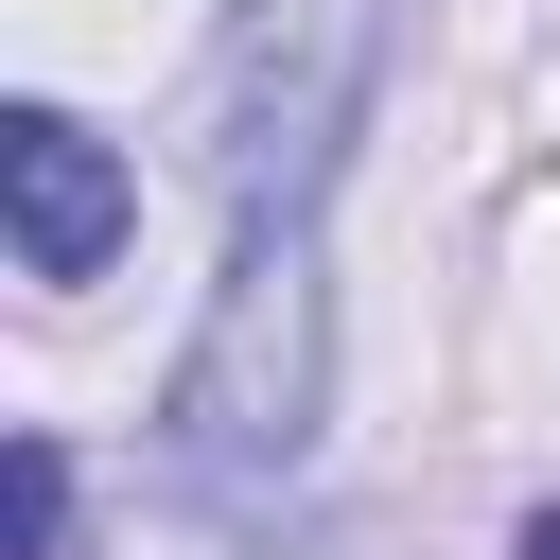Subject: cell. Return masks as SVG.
<instances>
[{"label": "cell", "mask_w": 560, "mask_h": 560, "mask_svg": "<svg viewBox=\"0 0 560 560\" xmlns=\"http://www.w3.org/2000/svg\"><path fill=\"white\" fill-rule=\"evenodd\" d=\"M315 420H332V245H315V210H262V228H228V280L175 350L158 455H175V490L262 508L315 455Z\"/></svg>", "instance_id": "obj_1"}, {"label": "cell", "mask_w": 560, "mask_h": 560, "mask_svg": "<svg viewBox=\"0 0 560 560\" xmlns=\"http://www.w3.org/2000/svg\"><path fill=\"white\" fill-rule=\"evenodd\" d=\"M368 70H385V0H228L210 88H192V175L228 192V228L332 192V158L368 122Z\"/></svg>", "instance_id": "obj_2"}, {"label": "cell", "mask_w": 560, "mask_h": 560, "mask_svg": "<svg viewBox=\"0 0 560 560\" xmlns=\"http://www.w3.org/2000/svg\"><path fill=\"white\" fill-rule=\"evenodd\" d=\"M0 228H18V280H105L122 262V228H140V175H122V140L105 122H70V105H0Z\"/></svg>", "instance_id": "obj_3"}, {"label": "cell", "mask_w": 560, "mask_h": 560, "mask_svg": "<svg viewBox=\"0 0 560 560\" xmlns=\"http://www.w3.org/2000/svg\"><path fill=\"white\" fill-rule=\"evenodd\" d=\"M18 560H88L70 542V438H18Z\"/></svg>", "instance_id": "obj_4"}, {"label": "cell", "mask_w": 560, "mask_h": 560, "mask_svg": "<svg viewBox=\"0 0 560 560\" xmlns=\"http://www.w3.org/2000/svg\"><path fill=\"white\" fill-rule=\"evenodd\" d=\"M298 560H385V525H315V542H298Z\"/></svg>", "instance_id": "obj_5"}, {"label": "cell", "mask_w": 560, "mask_h": 560, "mask_svg": "<svg viewBox=\"0 0 560 560\" xmlns=\"http://www.w3.org/2000/svg\"><path fill=\"white\" fill-rule=\"evenodd\" d=\"M508 560H560V508H525V542H508Z\"/></svg>", "instance_id": "obj_6"}]
</instances>
